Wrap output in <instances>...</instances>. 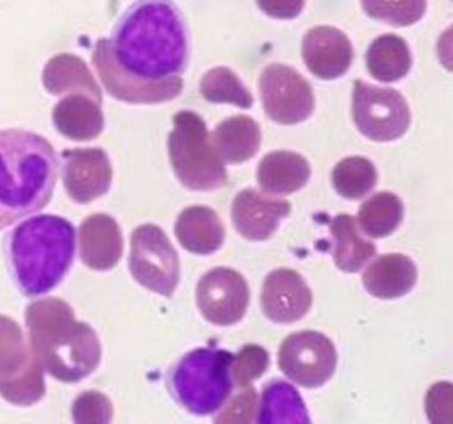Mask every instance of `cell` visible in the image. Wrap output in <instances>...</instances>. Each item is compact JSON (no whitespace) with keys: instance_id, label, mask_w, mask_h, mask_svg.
Returning <instances> with one entry per match:
<instances>
[{"instance_id":"6da1fadb","label":"cell","mask_w":453,"mask_h":424,"mask_svg":"<svg viewBox=\"0 0 453 424\" xmlns=\"http://www.w3.org/2000/svg\"><path fill=\"white\" fill-rule=\"evenodd\" d=\"M187 31L172 0H139L121 17L112 41L100 39L92 63L108 94L131 104H158L181 94Z\"/></svg>"},{"instance_id":"7a4b0ae2","label":"cell","mask_w":453,"mask_h":424,"mask_svg":"<svg viewBox=\"0 0 453 424\" xmlns=\"http://www.w3.org/2000/svg\"><path fill=\"white\" fill-rule=\"evenodd\" d=\"M57 153L33 132L0 131V230L42 211L58 180Z\"/></svg>"},{"instance_id":"3957f363","label":"cell","mask_w":453,"mask_h":424,"mask_svg":"<svg viewBox=\"0 0 453 424\" xmlns=\"http://www.w3.org/2000/svg\"><path fill=\"white\" fill-rule=\"evenodd\" d=\"M26 323L31 352L58 381L76 383L91 375L102 359V346L91 326L75 320L73 307L59 298L28 305Z\"/></svg>"},{"instance_id":"277c9868","label":"cell","mask_w":453,"mask_h":424,"mask_svg":"<svg viewBox=\"0 0 453 424\" xmlns=\"http://www.w3.org/2000/svg\"><path fill=\"white\" fill-rule=\"evenodd\" d=\"M75 246V227L62 217L36 216L15 227L9 257L20 291L38 297L57 288L73 265Z\"/></svg>"},{"instance_id":"5b68a950","label":"cell","mask_w":453,"mask_h":424,"mask_svg":"<svg viewBox=\"0 0 453 424\" xmlns=\"http://www.w3.org/2000/svg\"><path fill=\"white\" fill-rule=\"evenodd\" d=\"M233 357L226 350L211 347H201L185 355L171 375L177 402L198 416L219 410L232 394Z\"/></svg>"},{"instance_id":"8992f818","label":"cell","mask_w":453,"mask_h":424,"mask_svg":"<svg viewBox=\"0 0 453 424\" xmlns=\"http://www.w3.org/2000/svg\"><path fill=\"white\" fill-rule=\"evenodd\" d=\"M168 148L174 173L188 189H219L227 184V172L211 143L205 121L190 111L173 118Z\"/></svg>"},{"instance_id":"52a82bcc","label":"cell","mask_w":453,"mask_h":424,"mask_svg":"<svg viewBox=\"0 0 453 424\" xmlns=\"http://www.w3.org/2000/svg\"><path fill=\"white\" fill-rule=\"evenodd\" d=\"M129 269L148 290L168 298L173 296L180 281L179 256L161 227L147 224L134 230Z\"/></svg>"},{"instance_id":"ba28073f","label":"cell","mask_w":453,"mask_h":424,"mask_svg":"<svg viewBox=\"0 0 453 424\" xmlns=\"http://www.w3.org/2000/svg\"><path fill=\"white\" fill-rule=\"evenodd\" d=\"M352 116L360 134L373 142H392L407 132L410 110L399 92L355 81Z\"/></svg>"},{"instance_id":"9c48e42d","label":"cell","mask_w":453,"mask_h":424,"mask_svg":"<svg viewBox=\"0 0 453 424\" xmlns=\"http://www.w3.org/2000/svg\"><path fill=\"white\" fill-rule=\"evenodd\" d=\"M338 362L335 346L325 334L314 330L291 334L282 342L278 365L294 383L306 389L323 386Z\"/></svg>"},{"instance_id":"30bf717a","label":"cell","mask_w":453,"mask_h":424,"mask_svg":"<svg viewBox=\"0 0 453 424\" xmlns=\"http://www.w3.org/2000/svg\"><path fill=\"white\" fill-rule=\"evenodd\" d=\"M262 102L275 123L293 126L311 116L314 96L311 86L288 66H269L259 79Z\"/></svg>"},{"instance_id":"8fae6325","label":"cell","mask_w":453,"mask_h":424,"mask_svg":"<svg viewBox=\"0 0 453 424\" xmlns=\"http://www.w3.org/2000/svg\"><path fill=\"white\" fill-rule=\"evenodd\" d=\"M250 290L245 278L229 267H216L203 274L197 286V305L205 320L230 326L245 317Z\"/></svg>"},{"instance_id":"7c38bea8","label":"cell","mask_w":453,"mask_h":424,"mask_svg":"<svg viewBox=\"0 0 453 424\" xmlns=\"http://www.w3.org/2000/svg\"><path fill=\"white\" fill-rule=\"evenodd\" d=\"M63 181L70 197L88 204L110 190L112 166L102 148L65 150Z\"/></svg>"},{"instance_id":"4fadbf2b","label":"cell","mask_w":453,"mask_h":424,"mask_svg":"<svg viewBox=\"0 0 453 424\" xmlns=\"http://www.w3.org/2000/svg\"><path fill=\"white\" fill-rule=\"evenodd\" d=\"M261 305L273 322L293 323L302 320L312 305V293L296 270L278 269L265 278Z\"/></svg>"},{"instance_id":"5bb4252c","label":"cell","mask_w":453,"mask_h":424,"mask_svg":"<svg viewBox=\"0 0 453 424\" xmlns=\"http://www.w3.org/2000/svg\"><path fill=\"white\" fill-rule=\"evenodd\" d=\"M290 212L288 201L269 197L256 189H243L233 201V224L246 240H269Z\"/></svg>"},{"instance_id":"9a60e30c","label":"cell","mask_w":453,"mask_h":424,"mask_svg":"<svg viewBox=\"0 0 453 424\" xmlns=\"http://www.w3.org/2000/svg\"><path fill=\"white\" fill-rule=\"evenodd\" d=\"M302 55L317 78L333 81L349 71L354 52L349 38L342 31L320 26L304 36Z\"/></svg>"},{"instance_id":"2e32d148","label":"cell","mask_w":453,"mask_h":424,"mask_svg":"<svg viewBox=\"0 0 453 424\" xmlns=\"http://www.w3.org/2000/svg\"><path fill=\"white\" fill-rule=\"evenodd\" d=\"M79 243L81 261L91 269H112L123 256L120 227L108 214H94L84 220L79 229Z\"/></svg>"},{"instance_id":"e0dca14e","label":"cell","mask_w":453,"mask_h":424,"mask_svg":"<svg viewBox=\"0 0 453 424\" xmlns=\"http://www.w3.org/2000/svg\"><path fill=\"white\" fill-rule=\"evenodd\" d=\"M362 280L365 290L376 298H400L416 285L418 267L404 254H383L365 269Z\"/></svg>"},{"instance_id":"ac0fdd59","label":"cell","mask_w":453,"mask_h":424,"mask_svg":"<svg viewBox=\"0 0 453 424\" xmlns=\"http://www.w3.org/2000/svg\"><path fill=\"white\" fill-rule=\"evenodd\" d=\"M174 233L182 248L198 256L214 253L225 241L224 224L208 206L185 209L177 220Z\"/></svg>"},{"instance_id":"d6986e66","label":"cell","mask_w":453,"mask_h":424,"mask_svg":"<svg viewBox=\"0 0 453 424\" xmlns=\"http://www.w3.org/2000/svg\"><path fill=\"white\" fill-rule=\"evenodd\" d=\"M102 105L91 97L73 94L58 103L52 120L63 136L75 142L96 139L104 128Z\"/></svg>"},{"instance_id":"ffe728a7","label":"cell","mask_w":453,"mask_h":424,"mask_svg":"<svg viewBox=\"0 0 453 424\" xmlns=\"http://www.w3.org/2000/svg\"><path fill=\"white\" fill-rule=\"evenodd\" d=\"M311 176V168L303 156L277 150L262 158L257 171L259 187L272 195H290L302 189Z\"/></svg>"},{"instance_id":"44dd1931","label":"cell","mask_w":453,"mask_h":424,"mask_svg":"<svg viewBox=\"0 0 453 424\" xmlns=\"http://www.w3.org/2000/svg\"><path fill=\"white\" fill-rule=\"evenodd\" d=\"M261 128L249 116H234L216 127L211 144L221 161L241 164L250 160L261 147Z\"/></svg>"},{"instance_id":"7402d4cb","label":"cell","mask_w":453,"mask_h":424,"mask_svg":"<svg viewBox=\"0 0 453 424\" xmlns=\"http://www.w3.org/2000/svg\"><path fill=\"white\" fill-rule=\"evenodd\" d=\"M43 83L52 95L81 94L102 105L103 95L89 68L81 58L62 54L52 58L44 68Z\"/></svg>"},{"instance_id":"603a6c76","label":"cell","mask_w":453,"mask_h":424,"mask_svg":"<svg viewBox=\"0 0 453 424\" xmlns=\"http://www.w3.org/2000/svg\"><path fill=\"white\" fill-rule=\"evenodd\" d=\"M310 421L306 405L296 387L280 379L270 381L264 387L257 423L307 424Z\"/></svg>"},{"instance_id":"cb8c5ba5","label":"cell","mask_w":453,"mask_h":424,"mask_svg":"<svg viewBox=\"0 0 453 424\" xmlns=\"http://www.w3.org/2000/svg\"><path fill=\"white\" fill-rule=\"evenodd\" d=\"M334 237V262L346 273H357L375 256L376 246L365 240L349 214H339L330 224Z\"/></svg>"},{"instance_id":"d4e9b609","label":"cell","mask_w":453,"mask_h":424,"mask_svg":"<svg viewBox=\"0 0 453 424\" xmlns=\"http://www.w3.org/2000/svg\"><path fill=\"white\" fill-rule=\"evenodd\" d=\"M365 60L371 75L383 83L404 78L412 63L407 43L396 35H383L376 39L368 49Z\"/></svg>"},{"instance_id":"484cf974","label":"cell","mask_w":453,"mask_h":424,"mask_svg":"<svg viewBox=\"0 0 453 424\" xmlns=\"http://www.w3.org/2000/svg\"><path fill=\"white\" fill-rule=\"evenodd\" d=\"M46 394L43 367L33 352L22 367L14 373L0 375V395L17 405H33Z\"/></svg>"},{"instance_id":"4316f807","label":"cell","mask_w":453,"mask_h":424,"mask_svg":"<svg viewBox=\"0 0 453 424\" xmlns=\"http://www.w3.org/2000/svg\"><path fill=\"white\" fill-rule=\"evenodd\" d=\"M402 200L394 193L380 192L368 198L359 211V225L365 235L383 238L392 235L403 221Z\"/></svg>"},{"instance_id":"83f0119b","label":"cell","mask_w":453,"mask_h":424,"mask_svg":"<svg viewBox=\"0 0 453 424\" xmlns=\"http://www.w3.org/2000/svg\"><path fill=\"white\" fill-rule=\"evenodd\" d=\"M333 185L347 200H359L375 188L378 173L370 160L359 156L344 158L334 168Z\"/></svg>"},{"instance_id":"f1b7e54d","label":"cell","mask_w":453,"mask_h":424,"mask_svg":"<svg viewBox=\"0 0 453 424\" xmlns=\"http://www.w3.org/2000/svg\"><path fill=\"white\" fill-rule=\"evenodd\" d=\"M201 94L211 103H227L240 108H250L253 96L245 86L241 83L233 71L225 67L209 71L201 81Z\"/></svg>"},{"instance_id":"f546056e","label":"cell","mask_w":453,"mask_h":424,"mask_svg":"<svg viewBox=\"0 0 453 424\" xmlns=\"http://www.w3.org/2000/svg\"><path fill=\"white\" fill-rule=\"evenodd\" d=\"M362 6L372 19L405 27L415 25L423 18L426 0H362Z\"/></svg>"},{"instance_id":"4dcf8cb0","label":"cell","mask_w":453,"mask_h":424,"mask_svg":"<svg viewBox=\"0 0 453 424\" xmlns=\"http://www.w3.org/2000/svg\"><path fill=\"white\" fill-rule=\"evenodd\" d=\"M30 354L20 326L12 318L0 315V375L22 367Z\"/></svg>"},{"instance_id":"1f68e13d","label":"cell","mask_w":453,"mask_h":424,"mask_svg":"<svg viewBox=\"0 0 453 424\" xmlns=\"http://www.w3.org/2000/svg\"><path fill=\"white\" fill-rule=\"evenodd\" d=\"M269 363L266 349L258 344H246L233 357L230 365L233 383L237 387H248L266 373Z\"/></svg>"},{"instance_id":"d6a6232c","label":"cell","mask_w":453,"mask_h":424,"mask_svg":"<svg viewBox=\"0 0 453 424\" xmlns=\"http://www.w3.org/2000/svg\"><path fill=\"white\" fill-rule=\"evenodd\" d=\"M73 421L79 424H107L112 421L113 405L102 392H83L73 405Z\"/></svg>"},{"instance_id":"836d02e7","label":"cell","mask_w":453,"mask_h":424,"mask_svg":"<svg viewBox=\"0 0 453 424\" xmlns=\"http://www.w3.org/2000/svg\"><path fill=\"white\" fill-rule=\"evenodd\" d=\"M450 386L448 382H440L436 386L429 389L426 397V412H428L429 420L436 423L437 416L450 415ZM440 423V419H439Z\"/></svg>"},{"instance_id":"e575fe53","label":"cell","mask_w":453,"mask_h":424,"mask_svg":"<svg viewBox=\"0 0 453 424\" xmlns=\"http://www.w3.org/2000/svg\"><path fill=\"white\" fill-rule=\"evenodd\" d=\"M257 392L254 387H248L243 394L237 395L227 405L226 410L221 413L225 418L217 419L216 421H234L238 416L237 423H243L242 416L253 413L256 407Z\"/></svg>"},{"instance_id":"d590c367","label":"cell","mask_w":453,"mask_h":424,"mask_svg":"<svg viewBox=\"0 0 453 424\" xmlns=\"http://www.w3.org/2000/svg\"><path fill=\"white\" fill-rule=\"evenodd\" d=\"M257 4L275 19H294L303 10L304 0H257Z\"/></svg>"}]
</instances>
